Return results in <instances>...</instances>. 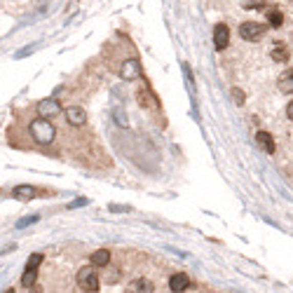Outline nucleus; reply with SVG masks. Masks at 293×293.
<instances>
[{
	"label": "nucleus",
	"mask_w": 293,
	"mask_h": 293,
	"mask_svg": "<svg viewBox=\"0 0 293 293\" xmlns=\"http://www.w3.org/2000/svg\"><path fill=\"white\" fill-rule=\"evenodd\" d=\"M277 87H279V92H284V94H293V68H288L286 73L279 75Z\"/></svg>",
	"instance_id": "9b49d317"
},
{
	"label": "nucleus",
	"mask_w": 293,
	"mask_h": 293,
	"mask_svg": "<svg viewBox=\"0 0 293 293\" xmlns=\"http://www.w3.org/2000/svg\"><path fill=\"white\" fill-rule=\"evenodd\" d=\"M127 291L129 293H153V291H155V286H153L148 279H134V282L129 284Z\"/></svg>",
	"instance_id": "4468645a"
},
{
	"label": "nucleus",
	"mask_w": 293,
	"mask_h": 293,
	"mask_svg": "<svg viewBox=\"0 0 293 293\" xmlns=\"http://www.w3.org/2000/svg\"><path fill=\"white\" fill-rule=\"evenodd\" d=\"M233 99H235V101H237V103H239V106H242V103H244V92H242V89H233Z\"/></svg>",
	"instance_id": "412c9836"
},
{
	"label": "nucleus",
	"mask_w": 293,
	"mask_h": 293,
	"mask_svg": "<svg viewBox=\"0 0 293 293\" xmlns=\"http://www.w3.org/2000/svg\"><path fill=\"white\" fill-rule=\"evenodd\" d=\"M64 115H66V122L68 124H73V127H82L85 122H87V113H85L80 106H71V108H66Z\"/></svg>",
	"instance_id": "0eeeda50"
},
{
	"label": "nucleus",
	"mask_w": 293,
	"mask_h": 293,
	"mask_svg": "<svg viewBox=\"0 0 293 293\" xmlns=\"http://www.w3.org/2000/svg\"><path fill=\"white\" fill-rule=\"evenodd\" d=\"M141 75H143V71H141V64H138L136 59L122 61V66H120V78L124 80V82H134V80H138Z\"/></svg>",
	"instance_id": "20e7f679"
},
{
	"label": "nucleus",
	"mask_w": 293,
	"mask_h": 293,
	"mask_svg": "<svg viewBox=\"0 0 293 293\" xmlns=\"http://www.w3.org/2000/svg\"><path fill=\"white\" fill-rule=\"evenodd\" d=\"M38 221V216H31V218H24V221H19V227H26L28 223H35Z\"/></svg>",
	"instance_id": "4be33fe9"
},
{
	"label": "nucleus",
	"mask_w": 293,
	"mask_h": 293,
	"mask_svg": "<svg viewBox=\"0 0 293 293\" xmlns=\"http://www.w3.org/2000/svg\"><path fill=\"white\" fill-rule=\"evenodd\" d=\"M103 279H106V284H115L117 279H120V270H117V267H108V265H106Z\"/></svg>",
	"instance_id": "a211bd4d"
},
{
	"label": "nucleus",
	"mask_w": 293,
	"mask_h": 293,
	"mask_svg": "<svg viewBox=\"0 0 293 293\" xmlns=\"http://www.w3.org/2000/svg\"><path fill=\"white\" fill-rule=\"evenodd\" d=\"M89 263L94 267H106L108 263H111V251H106V249H99L92 254V258H89Z\"/></svg>",
	"instance_id": "2eb2a0df"
},
{
	"label": "nucleus",
	"mask_w": 293,
	"mask_h": 293,
	"mask_svg": "<svg viewBox=\"0 0 293 293\" xmlns=\"http://www.w3.org/2000/svg\"><path fill=\"white\" fill-rule=\"evenodd\" d=\"M43 263V254H33L31 258H28V263H26V267H35L38 270V265Z\"/></svg>",
	"instance_id": "6ab92c4d"
},
{
	"label": "nucleus",
	"mask_w": 293,
	"mask_h": 293,
	"mask_svg": "<svg viewBox=\"0 0 293 293\" xmlns=\"http://www.w3.org/2000/svg\"><path fill=\"white\" fill-rule=\"evenodd\" d=\"M138 103L143 106V108H153V111H157V108H160V103H157V99L153 96V92H150V89H141V92H138Z\"/></svg>",
	"instance_id": "ddd939ff"
},
{
	"label": "nucleus",
	"mask_w": 293,
	"mask_h": 293,
	"mask_svg": "<svg viewBox=\"0 0 293 293\" xmlns=\"http://www.w3.org/2000/svg\"><path fill=\"white\" fill-rule=\"evenodd\" d=\"M267 22H270L275 28H282V24H284V14H282L279 10H270V12H267Z\"/></svg>",
	"instance_id": "f3484780"
},
{
	"label": "nucleus",
	"mask_w": 293,
	"mask_h": 293,
	"mask_svg": "<svg viewBox=\"0 0 293 293\" xmlns=\"http://www.w3.org/2000/svg\"><path fill=\"white\" fill-rule=\"evenodd\" d=\"M256 143H258L263 150H265L267 155H275V150H277L275 138H272L267 132H258V134H256Z\"/></svg>",
	"instance_id": "9d476101"
},
{
	"label": "nucleus",
	"mask_w": 293,
	"mask_h": 293,
	"mask_svg": "<svg viewBox=\"0 0 293 293\" xmlns=\"http://www.w3.org/2000/svg\"><path fill=\"white\" fill-rule=\"evenodd\" d=\"M61 113V106L56 99H43L38 101V115L40 117H47V120H52V117H56Z\"/></svg>",
	"instance_id": "39448f33"
},
{
	"label": "nucleus",
	"mask_w": 293,
	"mask_h": 293,
	"mask_svg": "<svg viewBox=\"0 0 293 293\" xmlns=\"http://www.w3.org/2000/svg\"><path fill=\"white\" fill-rule=\"evenodd\" d=\"M214 45H216V50L223 52L230 45V28L225 26V24H216L214 28Z\"/></svg>",
	"instance_id": "423d86ee"
},
{
	"label": "nucleus",
	"mask_w": 293,
	"mask_h": 293,
	"mask_svg": "<svg viewBox=\"0 0 293 293\" xmlns=\"http://www.w3.org/2000/svg\"><path fill=\"white\" fill-rule=\"evenodd\" d=\"M113 115H115L117 124H127V113H122L120 108H115V111H113Z\"/></svg>",
	"instance_id": "aec40b11"
},
{
	"label": "nucleus",
	"mask_w": 293,
	"mask_h": 293,
	"mask_svg": "<svg viewBox=\"0 0 293 293\" xmlns=\"http://www.w3.org/2000/svg\"><path fill=\"white\" fill-rule=\"evenodd\" d=\"M31 136H33L35 143L47 145V143H52V141L56 138V129H54V124H52L47 117H38V120L31 122Z\"/></svg>",
	"instance_id": "f257e3e1"
},
{
	"label": "nucleus",
	"mask_w": 293,
	"mask_h": 293,
	"mask_svg": "<svg viewBox=\"0 0 293 293\" xmlns=\"http://www.w3.org/2000/svg\"><path fill=\"white\" fill-rule=\"evenodd\" d=\"M270 56L277 61V64H286V61H288V45L286 43H275Z\"/></svg>",
	"instance_id": "f8f14e48"
},
{
	"label": "nucleus",
	"mask_w": 293,
	"mask_h": 293,
	"mask_svg": "<svg viewBox=\"0 0 293 293\" xmlns=\"http://www.w3.org/2000/svg\"><path fill=\"white\" fill-rule=\"evenodd\" d=\"M12 197L19 199V202H28V199L38 197V188H33V185H17L12 190Z\"/></svg>",
	"instance_id": "1a4fd4ad"
},
{
	"label": "nucleus",
	"mask_w": 293,
	"mask_h": 293,
	"mask_svg": "<svg viewBox=\"0 0 293 293\" xmlns=\"http://www.w3.org/2000/svg\"><path fill=\"white\" fill-rule=\"evenodd\" d=\"M35 277H38V270H35V267H26V272H24V277H22V286L31 288L35 284Z\"/></svg>",
	"instance_id": "dca6fc26"
},
{
	"label": "nucleus",
	"mask_w": 293,
	"mask_h": 293,
	"mask_svg": "<svg viewBox=\"0 0 293 293\" xmlns=\"http://www.w3.org/2000/svg\"><path fill=\"white\" fill-rule=\"evenodd\" d=\"M265 33H267V26L265 24H258V22H244L242 26H239V35H242L244 40H249V43L260 40Z\"/></svg>",
	"instance_id": "7ed1b4c3"
},
{
	"label": "nucleus",
	"mask_w": 293,
	"mask_h": 293,
	"mask_svg": "<svg viewBox=\"0 0 293 293\" xmlns=\"http://www.w3.org/2000/svg\"><path fill=\"white\" fill-rule=\"evenodd\" d=\"M78 286L82 288V291H89V293H96L99 291V277H96V270L94 265H89V267H80L78 270Z\"/></svg>",
	"instance_id": "f03ea898"
},
{
	"label": "nucleus",
	"mask_w": 293,
	"mask_h": 293,
	"mask_svg": "<svg viewBox=\"0 0 293 293\" xmlns=\"http://www.w3.org/2000/svg\"><path fill=\"white\" fill-rule=\"evenodd\" d=\"M286 115L293 120V101H291V103H288V108H286Z\"/></svg>",
	"instance_id": "5701e85b"
},
{
	"label": "nucleus",
	"mask_w": 293,
	"mask_h": 293,
	"mask_svg": "<svg viewBox=\"0 0 293 293\" xmlns=\"http://www.w3.org/2000/svg\"><path fill=\"white\" fill-rule=\"evenodd\" d=\"M188 286H190V277L185 275V272H176V275H172V279H169V288H172L174 293L185 291Z\"/></svg>",
	"instance_id": "6e6552de"
}]
</instances>
